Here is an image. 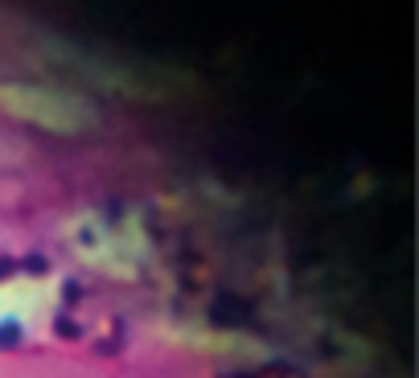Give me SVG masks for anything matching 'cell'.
Segmentation results:
<instances>
[]
</instances>
